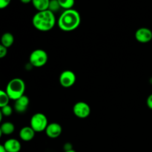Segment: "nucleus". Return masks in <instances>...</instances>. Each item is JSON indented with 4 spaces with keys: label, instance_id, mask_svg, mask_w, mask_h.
<instances>
[{
    "label": "nucleus",
    "instance_id": "obj_1",
    "mask_svg": "<svg viewBox=\"0 0 152 152\" xmlns=\"http://www.w3.org/2000/svg\"><path fill=\"white\" fill-rule=\"evenodd\" d=\"M80 23L81 16L80 13L73 8L64 10L57 20L58 27L65 32L74 31L80 26Z\"/></svg>",
    "mask_w": 152,
    "mask_h": 152
},
{
    "label": "nucleus",
    "instance_id": "obj_2",
    "mask_svg": "<svg viewBox=\"0 0 152 152\" xmlns=\"http://www.w3.org/2000/svg\"><path fill=\"white\" fill-rule=\"evenodd\" d=\"M56 19L53 12L49 10L38 11L32 19L34 28L42 32H47L54 28Z\"/></svg>",
    "mask_w": 152,
    "mask_h": 152
},
{
    "label": "nucleus",
    "instance_id": "obj_3",
    "mask_svg": "<svg viewBox=\"0 0 152 152\" xmlns=\"http://www.w3.org/2000/svg\"><path fill=\"white\" fill-rule=\"evenodd\" d=\"M25 83L23 80L20 78H13L8 82L5 91L10 96V99L16 101L25 95Z\"/></svg>",
    "mask_w": 152,
    "mask_h": 152
},
{
    "label": "nucleus",
    "instance_id": "obj_4",
    "mask_svg": "<svg viewBox=\"0 0 152 152\" xmlns=\"http://www.w3.org/2000/svg\"><path fill=\"white\" fill-rule=\"evenodd\" d=\"M48 124L47 117L44 114L40 112L34 114L31 117L30 121V126L34 129L36 133L45 132Z\"/></svg>",
    "mask_w": 152,
    "mask_h": 152
},
{
    "label": "nucleus",
    "instance_id": "obj_5",
    "mask_svg": "<svg viewBox=\"0 0 152 152\" xmlns=\"http://www.w3.org/2000/svg\"><path fill=\"white\" fill-rule=\"evenodd\" d=\"M48 60V55L42 49H36L31 52L29 56V62L32 66L41 68L46 65Z\"/></svg>",
    "mask_w": 152,
    "mask_h": 152
},
{
    "label": "nucleus",
    "instance_id": "obj_6",
    "mask_svg": "<svg viewBox=\"0 0 152 152\" xmlns=\"http://www.w3.org/2000/svg\"><path fill=\"white\" fill-rule=\"evenodd\" d=\"M73 112L74 115L80 119H86L90 115L91 107L86 102L80 101L74 104L73 107Z\"/></svg>",
    "mask_w": 152,
    "mask_h": 152
},
{
    "label": "nucleus",
    "instance_id": "obj_7",
    "mask_svg": "<svg viewBox=\"0 0 152 152\" xmlns=\"http://www.w3.org/2000/svg\"><path fill=\"white\" fill-rule=\"evenodd\" d=\"M59 84L63 88H70L74 86L77 80V77L74 71L71 70H65L59 75Z\"/></svg>",
    "mask_w": 152,
    "mask_h": 152
},
{
    "label": "nucleus",
    "instance_id": "obj_8",
    "mask_svg": "<svg viewBox=\"0 0 152 152\" xmlns=\"http://www.w3.org/2000/svg\"><path fill=\"white\" fill-rule=\"evenodd\" d=\"M135 39L139 42L145 44L152 40V31L148 28H140L135 32Z\"/></svg>",
    "mask_w": 152,
    "mask_h": 152
},
{
    "label": "nucleus",
    "instance_id": "obj_9",
    "mask_svg": "<svg viewBox=\"0 0 152 152\" xmlns=\"http://www.w3.org/2000/svg\"><path fill=\"white\" fill-rule=\"evenodd\" d=\"M45 132L48 137L50 138V139H56L62 134V128L59 123H49Z\"/></svg>",
    "mask_w": 152,
    "mask_h": 152
},
{
    "label": "nucleus",
    "instance_id": "obj_10",
    "mask_svg": "<svg viewBox=\"0 0 152 152\" xmlns=\"http://www.w3.org/2000/svg\"><path fill=\"white\" fill-rule=\"evenodd\" d=\"M30 103V99L26 95H23L16 99L14 103V109L19 114H23L27 111Z\"/></svg>",
    "mask_w": 152,
    "mask_h": 152
},
{
    "label": "nucleus",
    "instance_id": "obj_11",
    "mask_svg": "<svg viewBox=\"0 0 152 152\" xmlns=\"http://www.w3.org/2000/svg\"><path fill=\"white\" fill-rule=\"evenodd\" d=\"M3 146L7 152H19L22 148V145L18 140L10 138L7 140L3 144Z\"/></svg>",
    "mask_w": 152,
    "mask_h": 152
},
{
    "label": "nucleus",
    "instance_id": "obj_12",
    "mask_svg": "<svg viewBox=\"0 0 152 152\" xmlns=\"http://www.w3.org/2000/svg\"><path fill=\"white\" fill-rule=\"evenodd\" d=\"M36 132L31 126H25L21 129L19 131V137L22 141L29 142L31 141L35 137Z\"/></svg>",
    "mask_w": 152,
    "mask_h": 152
},
{
    "label": "nucleus",
    "instance_id": "obj_13",
    "mask_svg": "<svg viewBox=\"0 0 152 152\" xmlns=\"http://www.w3.org/2000/svg\"><path fill=\"white\" fill-rule=\"evenodd\" d=\"M15 126L11 122H4L0 126V134L4 135H10L14 132Z\"/></svg>",
    "mask_w": 152,
    "mask_h": 152
},
{
    "label": "nucleus",
    "instance_id": "obj_14",
    "mask_svg": "<svg viewBox=\"0 0 152 152\" xmlns=\"http://www.w3.org/2000/svg\"><path fill=\"white\" fill-rule=\"evenodd\" d=\"M14 42V37L11 33L6 32L2 34L1 37V45L5 48L11 47Z\"/></svg>",
    "mask_w": 152,
    "mask_h": 152
},
{
    "label": "nucleus",
    "instance_id": "obj_15",
    "mask_svg": "<svg viewBox=\"0 0 152 152\" xmlns=\"http://www.w3.org/2000/svg\"><path fill=\"white\" fill-rule=\"evenodd\" d=\"M50 0H32L33 6L38 11L48 10Z\"/></svg>",
    "mask_w": 152,
    "mask_h": 152
},
{
    "label": "nucleus",
    "instance_id": "obj_16",
    "mask_svg": "<svg viewBox=\"0 0 152 152\" xmlns=\"http://www.w3.org/2000/svg\"><path fill=\"white\" fill-rule=\"evenodd\" d=\"M10 99V96L6 93L5 91L1 90L0 91V108H2L5 105H9Z\"/></svg>",
    "mask_w": 152,
    "mask_h": 152
},
{
    "label": "nucleus",
    "instance_id": "obj_17",
    "mask_svg": "<svg viewBox=\"0 0 152 152\" xmlns=\"http://www.w3.org/2000/svg\"><path fill=\"white\" fill-rule=\"evenodd\" d=\"M61 8L64 10H69L72 9L75 3V0H58Z\"/></svg>",
    "mask_w": 152,
    "mask_h": 152
},
{
    "label": "nucleus",
    "instance_id": "obj_18",
    "mask_svg": "<svg viewBox=\"0 0 152 152\" xmlns=\"http://www.w3.org/2000/svg\"><path fill=\"white\" fill-rule=\"evenodd\" d=\"M61 8L60 5H59V3L58 1V0H50V4H49L48 10H50L51 12H53V13H56V12L59 11V9Z\"/></svg>",
    "mask_w": 152,
    "mask_h": 152
},
{
    "label": "nucleus",
    "instance_id": "obj_19",
    "mask_svg": "<svg viewBox=\"0 0 152 152\" xmlns=\"http://www.w3.org/2000/svg\"><path fill=\"white\" fill-rule=\"evenodd\" d=\"M1 114L4 117H9L13 113V108L10 105H5V106L1 108V111H0Z\"/></svg>",
    "mask_w": 152,
    "mask_h": 152
},
{
    "label": "nucleus",
    "instance_id": "obj_20",
    "mask_svg": "<svg viewBox=\"0 0 152 152\" xmlns=\"http://www.w3.org/2000/svg\"><path fill=\"white\" fill-rule=\"evenodd\" d=\"M7 48H5L4 46L0 45V58H1V59L4 58V56L7 55Z\"/></svg>",
    "mask_w": 152,
    "mask_h": 152
},
{
    "label": "nucleus",
    "instance_id": "obj_21",
    "mask_svg": "<svg viewBox=\"0 0 152 152\" xmlns=\"http://www.w3.org/2000/svg\"><path fill=\"white\" fill-rule=\"evenodd\" d=\"M11 0H0V8L4 9L10 4Z\"/></svg>",
    "mask_w": 152,
    "mask_h": 152
},
{
    "label": "nucleus",
    "instance_id": "obj_22",
    "mask_svg": "<svg viewBox=\"0 0 152 152\" xmlns=\"http://www.w3.org/2000/svg\"><path fill=\"white\" fill-rule=\"evenodd\" d=\"M146 105L148 108L152 110V94L148 96L146 99Z\"/></svg>",
    "mask_w": 152,
    "mask_h": 152
},
{
    "label": "nucleus",
    "instance_id": "obj_23",
    "mask_svg": "<svg viewBox=\"0 0 152 152\" xmlns=\"http://www.w3.org/2000/svg\"><path fill=\"white\" fill-rule=\"evenodd\" d=\"M20 1L23 4H28L30 2H32V0H20Z\"/></svg>",
    "mask_w": 152,
    "mask_h": 152
},
{
    "label": "nucleus",
    "instance_id": "obj_24",
    "mask_svg": "<svg viewBox=\"0 0 152 152\" xmlns=\"http://www.w3.org/2000/svg\"><path fill=\"white\" fill-rule=\"evenodd\" d=\"M0 152H7L6 149L4 148V147L3 146V145H0Z\"/></svg>",
    "mask_w": 152,
    "mask_h": 152
},
{
    "label": "nucleus",
    "instance_id": "obj_25",
    "mask_svg": "<svg viewBox=\"0 0 152 152\" xmlns=\"http://www.w3.org/2000/svg\"><path fill=\"white\" fill-rule=\"evenodd\" d=\"M64 152H77V151H74V149H71V150H70V151H64Z\"/></svg>",
    "mask_w": 152,
    "mask_h": 152
}]
</instances>
